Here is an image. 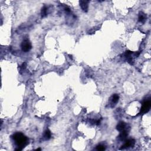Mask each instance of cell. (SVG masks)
<instances>
[{"label":"cell","instance_id":"obj_8","mask_svg":"<svg viewBox=\"0 0 151 151\" xmlns=\"http://www.w3.org/2000/svg\"><path fill=\"white\" fill-rule=\"evenodd\" d=\"M126 127V125L125 123V122H120L118 124V125L116 126V129H117L118 131L121 132L122 131V130L125 129Z\"/></svg>","mask_w":151,"mask_h":151},{"label":"cell","instance_id":"obj_5","mask_svg":"<svg viewBox=\"0 0 151 151\" xmlns=\"http://www.w3.org/2000/svg\"><path fill=\"white\" fill-rule=\"evenodd\" d=\"M80 5L81 7L82 10L84 12H87L88 8V3H90L89 1H80Z\"/></svg>","mask_w":151,"mask_h":151},{"label":"cell","instance_id":"obj_4","mask_svg":"<svg viewBox=\"0 0 151 151\" xmlns=\"http://www.w3.org/2000/svg\"><path fill=\"white\" fill-rule=\"evenodd\" d=\"M135 144V140L133 139H130L126 140L125 144L121 146V148H120V150L122 149H125L131 148V147H134Z\"/></svg>","mask_w":151,"mask_h":151},{"label":"cell","instance_id":"obj_2","mask_svg":"<svg viewBox=\"0 0 151 151\" xmlns=\"http://www.w3.org/2000/svg\"><path fill=\"white\" fill-rule=\"evenodd\" d=\"M151 106V102L150 100H148L145 101L142 104V106L139 112V114H145L149 111Z\"/></svg>","mask_w":151,"mask_h":151},{"label":"cell","instance_id":"obj_3","mask_svg":"<svg viewBox=\"0 0 151 151\" xmlns=\"http://www.w3.org/2000/svg\"><path fill=\"white\" fill-rule=\"evenodd\" d=\"M21 49L24 52H28L32 48V45L31 42H30L28 39H25L23 40L22 42L21 45Z\"/></svg>","mask_w":151,"mask_h":151},{"label":"cell","instance_id":"obj_11","mask_svg":"<svg viewBox=\"0 0 151 151\" xmlns=\"http://www.w3.org/2000/svg\"><path fill=\"white\" fill-rule=\"evenodd\" d=\"M41 14L42 17H46V16H47V8L46 7V6H44V7L42 8Z\"/></svg>","mask_w":151,"mask_h":151},{"label":"cell","instance_id":"obj_7","mask_svg":"<svg viewBox=\"0 0 151 151\" xmlns=\"http://www.w3.org/2000/svg\"><path fill=\"white\" fill-rule=\"evenodd\" d=\"M119 96L118 94H114L112 96V97H110V101H111V104L112 107H114V105H116V104L119 102Z\"/></svg>","mask_w":151,"mask_h":151},{"label":"cell","instance_id":"obj_10","mask_svg":"<svg viewBox=\"0 0 151 151\" xmlns=\"http://www.w3.org/2000/svg\"><path fill=\"white\" fill-rule=\"evenodd\" d=\"M51 132L49 130H47L44 133V138L45 139V140H49L51 138Z\"/></svg>","mask_w":151,"mask_h":151},{"label":"cell","instance_id":"obj_1","mask_svg":"<svg viewBox=\"0 0 151 151\" xmlns=\"http://www.w3.org/2000/svg\"><path fill=\"white\" fill-rule=\"evenodd\" d=\"M12 137L18 146V148L15 149L16 150L20 151L23 150V149L29 143V140L27 137L21 132L15 133Z\"/></svg>","mask_w":151,"mask_h":151},{"label":"cell","instance_id":"obj_13","mask_svg":"<svg viewBox=\"0 0 151 151\" xmlns=\"http://www.w3.org/2000/svg\"><path fill=\"white\" fill-rule=\"evenodd\" d=\"M41 148H38V149H36V150H41Z\"/></svg>","mask_w":151,"mask_h":151},{"label":"cell","instance_id":"obj_9","mask_svg":"<svg viewBox=\"0 0 151 151\" xmlns=\"http://www.w3.org/2000/svg\"><path fill=\"white\" fill-rule=\"evenodd\" d=\"M146 20V15L145 14H144L142 12H140L139 15L138 21L142 23H144Z\"/></svg>","mask_w":151,"mask_h":151},{"label":"cell","instance_id":"obj_12","mask_svg":"<svg viewBox=\"0 0 151 151\" xmlns=\"http://www.w3.org/2000/svg\"><path fill=\"white\" fill-rule=\"evenodd\" d=\"M96 149L100 151L104 150H105V147L103 145H97V147H96Z\"/></svg>","mask_w":151,"mask_h":151},{"label":"cell","instance_id":"obj_6","mask_svg":"<svg viewBox=\"0 0 151 151\" xmlns=\"http://www.w3.org/2000/svg\"><path fill=\"white\" fill-rule=\"evenodd\" d=\"M120 134L118 136V139L119 140H121V141H123V140H125L126 139L127 136L128 135V130H126V129L123 130H122V131L120 132Z\"/></svg>","mask_w":151,"mask_h":151}]
</instances>
